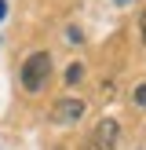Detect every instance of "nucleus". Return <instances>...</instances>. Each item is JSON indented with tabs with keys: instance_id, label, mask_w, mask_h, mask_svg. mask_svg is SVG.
<instances>
[{
	"instance_id": "obj_6",
	"label": "nucleus",
	"mask_w": 146,
	"mask_h": 150,
	"mask_svg": "<svg viewBox=\"0 0 146 150\" xmlns=\"http://www.w3.org/2000/svg\"><path fill=\"white\" fill-rule=\"evenodd\" d=\"M4 11H7V4H4V0H0V18H4Z\"/></svg>"
},
{
	"instance_id": "obj_3",
	"label": "nucleus",
	"mask_w": 146,
	"mask_h": 150,
	"mask_svg": "<svg viewBox=\"0 0 146 150\" xmlns=\"http://www.w3.org/2000/svg\"><path fill=\"white\" fill-rule=\"evenodd\" d=\"M80 117H84V103L80 99H58L55 110H51V121L55 125H73V121H80Z\"/></svg>"
},
{
	"instance_id": "obj_8",
	"label": "nucleus",
	"mask_w": 146,
	"mask_h": 150,
	"mask_svg": "<svg viewBox=\"0 0 146 150\" xmlns=\"http://www.w3.org/2000/svg\"><path fill=\"white\" fill-rule=\"evenodd\" d=\"M58 150H66V146H58Z\"/></svg>"
},
{
	"instance_id": "obj_2",
	"label": "nucleus",
	"mask_w": 146,
	"mask_h": 150,
	"mask_svg": "<svg viewBox=\"0 0 146 150\" xmlns=\"http://www.w3.org/2000/svg\"><path fill=\"white\" fill-rule=\"evenodd\" d=\"M117 146V121H99L95 125V132L88 136V143H84V150H113Z\"/></svg>"
},
{
	"instance_id": "obj_5",
	"label": "nucleus",
	"mask_w": 146,
	"mask_h": 150,
	"mask_svg": "<svg viewBox=\"0 0 146 150\" xmlns=\"http://www.w3.org/2000/svg\"><path fill=\"white\" fill-rule=\"evenodd\" d=\"M135 103H139V106H146V84L135 88Z\"/></svg>"
},
{
	"instance_id": "obj_1",
	"label": "nucleus",
	"mask_w": 146,
	"mask_h": 150,
	"mask_svg": "<svg viewBox=\"0 0 146 150\" xmlns=\"http://www.w3.org/2000/svg\"><path fill=\"white\" fill-rule=\"evenodd\" d=\"M51 77V55L48 51H33V55L22 62V88L26 92H40Z\"/></svg>"
},
{
	"instance_id": "obj_7",
	"label": "nucleus",
	"mask_w": 146,
	"mask_h": 150,
	"mask_svg": "<svg viewBox=\"0 0 146 150\" xmlns=\"http://www.w3.org/2000/svg\"><path fill=\"white\" fill-rule=\"evenodd\" d=\"M142 40H146V15H142Z\"/></svg>"
},
{
	"instance_id": "obj_4",
	"label": "nucleus",
	"mask_w": 146,
	"mask_h": 150,
	"mask_svg": "<svg viewBox=\"0 0 146 150\" xmlns=\"http://www.w3.org/2000/svg\"><path fill=\"white\" fill-rule=\"evenodd\" d=\"M80 77H84V66H80V62H73L69 70H66V81H69V84H77Z\"/></svg>"
}]
</instances>
